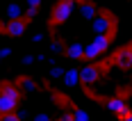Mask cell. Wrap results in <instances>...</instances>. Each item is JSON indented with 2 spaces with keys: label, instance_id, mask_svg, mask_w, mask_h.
<instances>
[{
  "label": "cell",
  "instance_id": "obj_1",
  "mask_svg": "<svg viewBox=\"0 0 132 121\" xmlns=\"http://www.w3.org/2000/svg\"><path fill=\"white\" fill-rule=\"evenodd\" d=\"M18 103H21V89L16 85H5L2 87V96H0V112L2 114L16 112Z\"/></svg>",
  "mask_w": 132,
  "mask_h": 121
},
{
  "label": "cell",
  "instance_id": "obj_2",
  "mask_svg": "<svg viewBox=\"0 0 132 121\" xmlns=\"http://www.w3.org/2000/svg\"><path fill=\"white\" fill-rule=\"evenodd\" d=\"M75 7H78V0H59V2L53 7L50 18H53L55 23L64 25V23L71 21V16H73V12H75Z\"/></svg>",
  "mask_w": 132,
  "mask_h": 121
},
{
  "label": "cell",
  "instance_id": "obj_3",
  "mask_svg": "<svg viewBox=\"0 0 132 121\" xmlns=\"http://www.w3.org/2000/svg\"><path fill=\"white\" fill-rule=\"evenodd\" d=\"M27 32V21L21 18V21H2V27H0V34L2 37H9V39H21Z\"/></svg>",
  "mask_w": 132,
  "mask_h": 121
},
{
  "label": "cell",
  "instance_id": "obj_4",
  "mask_svg": "<svg viewBox=\"0 0 132 121\" xmlns=\"http://www.w3.org/2000/svg\"><path fill=\"white\" fill-rule=\"evenodd\" d=\"M105 108L114 114V119L123 121L128 114H130V108H128V101L125 98H121V96H114V98H107L105 101Z\"/></svg>",
  "mask_w": 132,
  "mask_h": 121
},
{
  "label": "cell",
  "instance_id": "obj_5",
  "mask_svg": "<svg viewBox=\"0 0 132 121\" xmlns=\"http://www.w3.org/2000/svg\"><path fill=\"white\" fill-rule=\"evenodd\" d=\"M89 27H91L96 34H109L112 32V16L109 14H98L91 23H89Z\"/></svg>",
  "mask_w": 132,
  "mask_h": 121
},
{
  "label": "cell",
  "instance_id": "obj_6",
  "mask_svg": "<svg viewBox=\"0 0 132 121\" xmlns=\"http://www.w3.org/2000/svg\"><path fill=\"white\" fill-rule=\"evenodd\" d=\"M98 78H100V71H98V66L87 64V66L80 69V80H82V85H84V87H91L93 82H98Z\"/></svg>",
  "mask_w": 132,
  "mask_h": 121
},
{
  "label": "cell",
  "instance_id": "obj_7",
  "mask_svg": "<svg viewBox=\"0 0 132 121\" xmlns=\"http://www.w3.org/2000/svg\"><path fill=\"white\" fill-rule=\"evenodd\" d=\"M21 18H25V9H23V5H18V2H12V5L5 9V16H2L5 23H7V21H21Z\"/></svg>",
  "mask_w": 132,
  "mask_h": 121
},
{
  "label": "cell",
  "instance_id": "obj_8",
  "mask_svg": "<svg viewBox=\"0 0 132 121\" xmlns=\"http://www.w3.org/2000/svg\"><path fill=\"white\" fill-rule=\"evenodd\" d=\"M62 82H64V87H78V85H82V80H80V69L78 66H71L64 71V78H62Z\"/></svg>",
  "mask_w": 132,
  "mask_h": 121
},
{
  "label": "cell",
  "instance_id": "obj_9",
  "mask_svg": "<svg viewBox=\"0 0 132 121\" xmlns=\"http://www.w3.org/2000/svg\"><path fill=\"white\" fill-rule=\"evenodd\" d=\"M64 55L71 59V62H80L82 57H84V43H68L66 46V50H64Z\"/></svg>",
  "mask_w": 132,
  "mask_h": 121
},
{
  "label": "cell",
  "instance_id": "obj_10",
  "mask_svg": "<svg viewBox=\"0 0 132 121\" xmlns=\"http://www.w3.org/2000/svg\"><path fill=\"white\" fill-rule=\"evenodd\" d=\"M78 9H80V14H82V18H84V21H89V23L98 16V12H96V7H93L91 2H80Z\"/></svg>",
  "mask_w": 132,
  "mask_h": 121
},
{
  "label": "cell",
  "instance_id": "obj_11",
  "mask_svg": "<svg viewBox=\"0 0 132 121\" xmlns=\"http://www.w3.org/2000/svg\"><path fill=\"white\" fill-rule=\"evenodd\" d=\"M100 55H105V53H100V50H98V46H96L93 41L84 43V59H87V62H96Z\"/></svg>",
  "mask_w": 132,
  "mask_h": 121
},
{
  "label": "cell",
  "instance_id": "obj_12",
  "mask_svg": "<svg viewBox=\"0 0 132 121\" xmlns=\"http://www.w3.org/2000/svg\"><path fill=\"white\" fill-rule=\"evenodd\" d=\"M93 43L98 46L100 53H107V48H109V43H112V34H96V37H93Z\"/></svg>",
  "mask_w": 132,
  "mask_h": 121
},
{
  "label": "cell",
  "instance_id": "obj_13",
  "mask_svg": "<svg viewBox=\"0 0 132 121\" xmlns=\"http://www.w3.org/2000/svg\"><path fill=\"white\" fill-rule=\"evenodd\" d=\"M71 119L73 121H91V117H89V112L84 108H73L71 110Z\"/></svg>",
  "mask_w": 132,
  "mask_h": 121
},
{
  "label": "cell",
  "instance_id": "obj_14",
  "mask_svg": "<svg viewBox=\"0 0 132 121\" xmlns=\"http://www.w3.org/2000/svg\"><path fill=\"white\" fill-rule=\"evenodd\" d=\"M116 62H119L121 66H130L132 64V50H121L119 57H116Z\"/></svg>",
  "mask_w": 132,
  "mask_h": 121
},
{
  "label": "cell",
  "instance_id": "obj_15",
  "mask_svg": "<svg viewBox=\"0 0 132 121\" xmlns=\"http://www.w3.org/2000/svg\"><path fill=\"white\" fill-rule=\"evenodd\" d=\"M64 71H66V69H62L59 64H55V66L50 69V75H53V80H62V78H64Z\"/></svg>",
  "mask_w": 132,
  "mask_h": 121
},
{
  "label": "cell",
  "instance_id": "obj_16",
  "mask_svg": "<svg viewBox=\"0 0 132 121\" xmlns=\"http://www.w3.org/2000/svg\"><path fill=\"white\" fill-rule=\"evenodd\" d=\"M0 121H23V117H21L18 112H9V114H2Z\"/></svg>",
  "mask_w": 132,
  "mask_h": 121
},
{
  "label": "cell",
  "instance_id": "obj_17",
  "mask_svg": "<svg viewBox=\"0 0 132 121\" xmlns=\"http://www.w3.org/2000/svg\"><path fill=\"white\" fill-rule=\"evenodd\" d=\"M9 57H12V48L9 46H2L0 48V59H9Z\"/></svg>",
  "mask_w": 132,
  "mask_h": 121
},
{
  "label": "cell",
  "instance_id": "obj_18",
  "mask_svg": "<svg viewBox=\"0 0 132 121\" xmlns=\"http://www.w3.org/2000/svg\"><path fill=\"white\" fill-rule=\"evenodd\" d=\"M50 48H53V55H59V53H64L66 48H62V43H59V41H53V43H50Z\"/></svg>",
  "mask_w": 132,
  "mask_h": 121
},
{
  "label": "cell",
  "instance_id": "obj_19",
  "mask_svg": "<svg viewBox=\"0 0 132 121\" xmlns=\"http://www.w3.org/2000/svg\"><path fill=\"white\" fill-rule=\"evenodd\" d=\"M34 121H53V119H50L48 112H37V114H34Z\"/></svg>",
  "mask_w": 132,
  "mask_h": 121
},
{
  "label": "cell",
  "instance_id": "obj_20",
  "mask_svg": "<svg viewBox=\"0 0 132 121\" xmlns=\"http://www.w3.org/2000/svg\"><path fill=\"white\" fill-rule=\"evenodd\" d=\"M25 2H27V9H32V12H37L41 7V0H25Z\"/></svg>",
  "mask_w": 132,
  "mask_h": 121
},
{
  "label": "cell",
  "instance_id": "obj_21",
  "mask_svg": "<svg viewBox=\"0 0 132 121\" xmlns=\"http://www.w3.org/2000/svg\"><path fill=\"white\" fill-rule=\"evenodd\" d=\"M23 89H25V92H32V89H37V82L25 80V82H23Z\"/></svg>",
  "mask_w": 132,
  "mask_h": 121
},
{
  "label": "cell",
  "instance_id": "obj_22",
  "mask_svg": "<svg viewBox=\"0 0 132 121\" xmlns=\"http://www.w3.org/2000/svg\"><path fill=\"white\" fill-rule=\"evenodd\" d=\"M43 39V32H34V34H32V41H41Z\"/></svg>",
  "mask_w": 132,
  "mask_h": 121
},
{
  "label": "cell",
  "instance_id": "obj_23",
  "mask_svg": "<svg viewBox=\"0 0 132 121\" xmlns=\"http://www.w3.org/2000/svg\"><path fill=\"white\" fill-rule=\"evenodd\" d=\"M57 121H73V119H71V114H62Z\"/></svg>",
  "mask_w": 132,
  "mask_h": 121
},
{
  "label": "cell",
  "instance_id": "obj_24",
  "mask_svg": "<svg viewBox=\"0 0 132 121\" xmlns=\"http://www.w3.org/2000/svg\"><path fill=\"white\" fill-rule=\"evenodd\" d=\"M123 121H132V112H130V114H128V117H125Z\"/></svg>",
  "mask_w": 132,
  "mask_h": 121
},
{
  "label": "cell",
  "instance_id": "obj_25",
  "mask_svg": "<svg viewBox=\"0 0 132 121\" xmlns=\"http://www.w3.org/2000/svg\"><path fill=\"white\" fill-rule=\"evenodd\" d=\"M130 2H132V0H130Z\"/></svg>",
  "mask_w": 132,
  "mask_h": 121
}]
</instances>
